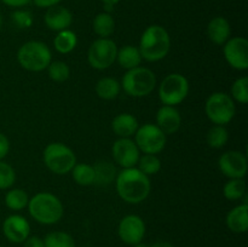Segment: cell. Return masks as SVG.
<instances>
[{
  "label": "cell",
  "instance_id": "1",
  "mask_svg": "<svg viewBox=\"0 0 248 247\" xmlns=\"http://www.w3.org/2000/svg\"><path fill=\"white\" fill-rule=\"evenodd\" d=\"M115 186L120 199L132 205L143 202L152 190L149 177L140 172L137 167L121 170L116 174Z\"/></svg>",
  "mask_w": 248,
  "mask_h": 247
},
{
  "label": "cell",
  "instance_id": "2",
  "mask_svg": "<svg viewBox=\"0 0 248 247\" xmlns=\"http://www.w3.org/2000/svg\"><path fill=\"white\" fill-rule=\"evenodd\" d=\"M138 48L143 60L148 62L164 60L171 50V38L169 31L159 24L147 27L140 36Z\"/></svg>",
  "mask_w": 248,
  "mask_h": 247
},
{
  "label": "cell",
  "instance_id": "3",
  "mask_svg": "<svg viewBox=\"0 0 248 247\" xmlns=\"http://www.w3.org/2000/svg\"><path fill=\"white\" fill-rule=\"evenodd\" d=\"M29 215L34 220L44 225H52L60 222L64 213V207L60 199L47 191L35 194L28 202Z\"/></svg>",
  "mask_w": 248,
  "mask_h": 247
},
{
  "label": "cell",
  "instance_id": "4",
  "mask_svg": "<svg viewBox=\"0 0 248 247\" xmlns=\"http://www.w3.org/2000/svg\"><path fill=\"white\" fill-rule=\"evenodd\" d=\"M17 61L23 69L38 73L47 69L48 64L52 62V55L45 43L31 40L18 48Z\"/></svg>",
  "mask_w": 248,
  "mask_h": 247
},
{
  "label": "cell",
  "instance_id": "5",
  "mask_svg": "<svg viewBox=\"0 0 248 247\" xmlns=\"http://www.w3.org/2000/svg\"><path fill=\"white\" fill-rule=\"evenodd\" d=\"M121 87L131 97L142 98L153 92L156 86V77L154 72L145 67H137L127 70L124 74Z\"/></svg>",
  "mask_w": 248,
  "mask_h": 247
},
{
  "label": "cell",
  "instance_id": "6",
  "mask_svg": "<svg viewBox=\"0 0 248 247\" xmlns=\"http://www.w3.org/2000/svg\"><path fill=\"white\" fill-rule=\"evenodd\" d=\"M43 160L45 166L55 174H67L77 164L75 153L63 143H50L44 149Z\"/></svg>",
  "mask_w": 248,
  "mask_h": 247
},
{
  "label": "cell",
  "instance_id": "7",
  "mask_svg": "<svg viewBox=\"0 0 248 247\" xmlns=\"http://www.w3.org/2000/svg\"><path fill=\"white\" fill-rule=\"evenodd\" d=\"M206 116L215 125L225 126L234 119L236 113L234 99L225 92H213L205 103Z\"/></svg>",
  "mask_w": 248,
  "mask_h": 247
},
{
  "label": "cell",
  "instance_id": "8",
  "mask_svg": "<svg viewBox=\"0 0 248 247\" xmlns=\"http://www.w3.org/2000/svg\"><path fill=\"white\" fill-rule=\"evenodd\" d=\"M188 93V79L179 73H172L165 77L159 86V98L164 106H178L186 98Z\"/></svg>",
  "mask_w": 248,
  "mask_h": 247
},
{
  "label": "cell",
  "instance_id": "9",
  "mask_svg": "<svg viewBox=\"0 0 248 247\" xmlns=\"http://www.w3.org/2000/svg\"><path fill=\"white\" fill-rule=\"evenodd\" d=\"M118 46L110 38H98L91 44L87 52V61L97 70L108 69L116 61Z\"/></svg>",
  "mask_w": 248,
  "mask_h": 247
},
{
  "label": "cell",
  "instance_id": "10",
  "mask_svg": "<svg viewBox=\"0 0 248 247\" xmlns=\"http://www.w3.org/2000/svg\"><path fill=\"white\" fill-rule=\"evenodd\" d=\"M166 135L155 124H145L135 133V143L143 154L157 155L166 145Z\"/></svg>",
  "mask_w": 248,
  "mask_h": 247
},
{
  "label": "cell",
  "instance_id": "11",
  "mask_svg": "<svg viewBox=\"0 0 248 247\" xmlns=\"http://www.w3.org/2000/svg\"><path fill=\"white\" fill-rule=\"evenodd\" d=\"M223 55L228 64L234 69H248V40L246 38H230L223 45Z\"/></svg>",
  "mask_w": 248,
  "mask_h": 247
},
{
  "label": "cell",
  "instance_id": "12",
  "mask_svg": "<svg viewBox=\"0 0 248 247\" xmlns=\"http://www.w3.org/2000/svg\"><path fill=\"white\" fill-rule=\"evenodd\" d=\"M220 172L229 179L245 178L248 170L246 155L239 150H228L218 160Z\"/></svg>",
  "mask_w": 248,
  "mask_h": 247
},
{
  "label": "cell",
  "instance_id": "13",
  "mask_svg": "<svg viewBox=\"0 0 248 247\" xmlns=\"http://www.w3.org/2000/svg\"><path fill=\"white\" fill-rule=\"evenodd\" d=\"M113 159L123 169H131L137 166L140 152L135 140L131 138H119L111 148Z\"/></svg>",
  "mask_w": 248,
  "mask_h": 247
},
{
  "label": "cell",
  "instance_id": "14",
  "mask_svg": "<svg viewBox=\"0 0 248 247\" xmlns=\"http://www.w3.org/2000/svg\"><path fill=\"white\" fill-rule=\"evenodd\" d=\"M118 235L121 241L130 246L142 242L145 236L144 220L137 215L125 216L119 223Z\"/></svg>",
  "mask_w": 248,
  "mask_h": 247
},
{
  "label": "cell",
  "instance_id": "15",
  "mask_svg": "<svg viewBox=\"0 0 248 247\" xmlns=\"http://www.w3.org/2000/svg\"><path fill=\"white\" fill-rule=\"evenodd\" d=\"M2 234L14 244H23L31 235L29 222L19 215H11L2 223Z\"/></svg>",
  "mask_w": 248,
  "mask_h": 247
},
{
  "label": "cell",
  "instance_id": "16",
  "mask_svg": "<svg viewBox=\"0 0 248 247\" xmlns=\"http://www.w3.org/2000/svg\"><path fill=\"white\" fill-rule=\"evenodd\" d=\"M44 22L46 27L53 31H61L69 29L73 23V14L69 9L61 5H55L46 9Z\"/></svg>",
  "mask_w": 248,
  "mask_h": 247
},
{
  "label": "cell",
  "instance_id": "17",
  "mask_svg": "<svg viewBox=\"0 0 248 247\" xmlns=\"http://www.w3.org/2000/svg\"><path fill=\"white\" fill-rule=\"evenodd\" d=\"M155 125L165 133L173 135L181 128L182 116L178 109L172 106L160 107L156 113V124Z\"/></svg>",
  "mask_w": 248,
  "mask_h": 247
},
{
  "label": "cell",
  "instance_id": "18",
  "mask_svg": "<svg viewBox=\"0 0 248 247\" xmlns=\"http://www.w3.org/2000/svg\"><path fill=\"white\" fill-rule=\"evenodd\" d=\"M207 36L216 45H224L230 39L232 27L225 17H213L207 24Z\"/></svg>",
  "mask_w": 248,
  "mask_h": 247
},
{
  "label": "cell",
  "instance_id": "19",
  "mask_svg": "<svg viewBox=\"0 0 248 247\" xmlns=\"http://www.w3.org/2000/svg\"><path fill=\"white\" fill-rule=\"evenodd\" d=\"M229 230L235 234H244L248 230V203L244 202L229 211L225 218Z\"/></svg>",
  "mask_w": 248,
  "mask_h": 247
},
{
  "label": "cell",
  "instance_id": "20",
  "mask_svg": "<svg viewBox=\"0 0 248 247\" xmlns=\"http://www.w3.org/2000/svg\"><path fill=\"white\" fill-rule=\"evenodd\" d=\"M140 124L136 116L128 113H121L111 121V128L119 138H131L137 132Z\"/></svg>",
  "mask_w": 248,
  "mask_h": 247
},
{
  "label": "cell",
  "instance_id": "21",
  "mask_svg": "<svg viewBox=\"0 0 248 247\" xmlns=\"http://www.w3.org/2000/svg\"><path fill=\"white\" fill-rule=\"evenodd\" d=\"M142 55H140V48L137 46L125 45L121 48H118L116 62L124 69L130 70L133 69V68L140 67V63H142Z\"/></svg>",
  "mask_w": 248,
  "mask_h": 247
},
{
  "label": "cell",
  "instance_id": "22",
  "mask_svg": "<svg viewBox=\"0 0 248 247\" xmlns=\"http://www.w3.org/2000/svg\"><path fill=\"white\" fill-rule=\"evenodd\" d=\"M94 90L99 98L104 99V101H111L119 96L121 91V85L114 77H106L97 81Z\"/></svg>",
  "mask_w": 248,
  "mask_h": 247
},
{
  "label": "cell",
  "instance_id": "23",
  "mask_svg": "<svg viewBox=\"0 0 248 247\" xmlns=\"http://www.w3.org/2000/svg\"><path fill=\"white\" fill-rule=\"evenodd\" d=\"M92 28L99 38H110L115 31V21L109 12H99L92 22Z\"/></svg>",
  "mask_w": 248,
  "mask_h": 247
},
{
  "label": "cell",
  "instance_id": "24",
  "mask_svg": "<svg viewBox=\"0 0 248 247\" xmlns=\"http://www.w3.org/2000/svg\"><path fill=\"white\" fill-rule=\"evenodd\" d=\"M94 170V184L98 185H109L113 181H115L116 171L115 166L109 161H98L93 165Z\"/></svg>",
  "mask_w": 248,
  "mask_h": 247
},
{
  "label": "cell",
  "instance_id": "25",
  "mask_svg": "<svg viewBox=\"0 0 248 247\" xmlns=\"http://www.w3.org/2000/svg\"><path fill=\"white\" fill-rule=\"evenodd\" d=\"M78 45V36L70 29H65V31H58L57 35L53 39V46H55L56 51L63 55L70 53Z\"/></svg>",
  "mask_w": 248,
  "mask_h": 247
},
{
  "label": "cell",
  "instance_id": "26",
  "mask_svg": "<svg viewBox=\"0 0 248 247\" xmlns=\"http://www.w3.org/2000/svg\"><path fill=\"white\" fill-rule=\"evenodd\" d=\"M70 173L75 183L79 185L89 186L94 184V170L92 165L75 164Z\"/></svg>",
  "mask_w": 248,
  "mask_h": 247
},
{
  "label": "cell",
  "instance_id": "27",
  "mask_svg": "<svg viewBox=\"0 0 248 247\" xmlns=\"http://www.w3.org/2000/svg\"><path fill=\"white\" fill-rule=\"evenodd\" d=\"M29 196L23 189H10L5 195V205L12 211H21L28 206Z\"/></svg>",
  "mask_w": 248,
  "mask_h": 247
},
{
  "label": "cell",
  "instance_id": "28",
  "mask_svg": "<svg viewBox=\"0 0 248 247\" xmlns=\"http://www.w3.org/2000/svg\"><path fill=\"white\" fill-rule=\"evenodd\" d=\"M246 194V182L244 178L229 179L223 188V195L227 200H240Z\"/></svg>",
  "mask_w": 248,
  "mask_h": 247
},
{
  "label": "cell",
  "instance_id": "29",
  "mask_svg": "<svg viewBox=\"0 0 248 247\" xmlns=\"http://www.w3.org/2000/svg\"><path fill=\"white\" fill-rule=\"evenodd\" d=\"M228 139H229V133H228L225 126L222 125L212 126L208 130L207 136H206L207 144L211 148H215V149H219V148L224 147L228 143Z\"/></svg>",
  "mask_w": 248,
  "mask_h": 247
},
{
  "label": "cell",
  "instance_id": "30",
  "mask_svg": "<svg viewBox=\"0 0 248 247\" xmlns=\"http://www.w3.org/2000/svg\"><path fill=\"white\" fill-rule=\"evenodd\" d=\"M137 169L148 177L154 176L161 170V160L155 154H143L138 160Z\"/></svg>",
  "mask_w": 248,
  "mask_h": 247
},
{
  "label": "cell",
  "instance_id": "31",
  "mask_svg": "<svg viewBox=\"0 0 248 247\" xmlns=\"http://www.w3.org/2000/svg\"><path fill=\"white\" fill-rule=\"evenodd\" d=\"M45 247H75L74 237L65 232H51L44 239Z\"/></svg>",
  "mask_w": 248,
  "mask_h": 247
},
{
  "label": "cell",
  "instance_id": "32",
  "mask_svg": "<svg viewBox=\"0 0 248 247\" xmlns=\"http://www.w3.org/2000/svg\"><path fill=\"white\" fill-rule=\"evenodd\" d=\"M47 74L52 81L64 82L69 79L70 69L68 64L63 61H55L51 62L47 67Z\"/></svg>",
  "mask_w": 248,
  "mask_h": 247
},
{
  "label": "cell",
  "instance_id": "33",
  "mask_svg": "<svg viewBox=\"0 0 248 247\" xmlns=\"http://www.w3.org/2000/svg\"><path fill=\"white\" fill-rule=\"evenodd\" d=\"M232 98L241 104L248 102V77H242L234 81L232 86Z\"/></svg>",
  "mask_w": 248,
  "mask_h": 247
},
{
  "label": "cell",
  "instance_id": "34",
  "mask_svg": "<svg viewBox=\"0 0 248 247\" xmlns=\"http://www.w3.org/2000/svg\"><path fill=\"white\" fill-rule=\"evenodd\" d=\"M16 182V172L7 162L0 160V190L10 189Z\"/></svg>",
  "mask_w": 248,
  "mask_h": 247
},
{
  "label": "cell",
  "instance_id": "35",
  "mask_svg": "<svg viewBox=\"0 0 248 247\" xmlns=\"http://www.w3.org/2000/svg\"><path fill=\"white\" fill-rule=\"evenodd\" d=\"M11 22L19 29H28L33 26V15L27 10H15L11 14Z\"/></svg>",
  "mask_w": 248,
  "mask_h": 247
},
{
  "label": "cell",
  "instance_id": "36",
  "mask_svg": "<svg viewBox=\"0 0 248 247\" xmlns=\"http://www.w3.org/2000/svg\"><path fill=\"white\" fill-rule=\"evenodd\" d=\"M10 150V140L4 133L0 132V160H2L4 157H6V155L9 154Z\"/></svg>",
  "mask_w": 248,
  "mask_h": 247
},
{
  "label": "cell",
  "instance_id": "37",
  "mask_svg": "<svg viewBox=\"0 0 248 247\" xmlns=\"http://www.w3.org/2000/svg\"><path fill=\"white\" fill-rule=\"evenodd\" d=\"M23 244H24L23 247H45V245H44V240L38 236H29Z\"/></svg>",
  "mask_w": 248,
  "mask_h": 247
},
{
  "label": "cell",
  "instance_id": "38",
  "mask_svg": "<svg viewBox=\"0 0 248 247\" xmlns=\"http://www.w3.org/2000/svg\"><path fill=\"white\" fill-rule=\"evenodd\" d=\"M0 1L6 5V6L14 7V9H19V7H23L26 5H28L31 0H0Z\"/></svg>",
  "mask_w": 248,
  "mask_h": 247
},
{
  "label": "cell",
  "instance_id": "39",
  "mask_svg": "<svg viewBox=\"0 0 248 247\" xmlns=\"http://www.w3.org/2000/svg\"><path fill=\"white\" fill-rule=\"evenodd\" d=\"M34 4L36 5L40 9H48L51 6H55V5L60 4L62 0H31Z\"/></svg>",
  "mask_w": 248,
  "mask_h": 247
},
{
  "label": "cell",
  "instance_id": "40",
  "mask_svg": "<svg viewBox=\"0 0 248 247\" xmlns=\"http://www.w3.org/2000/svg\"><path fill=\"white\" fill-rule=\"evenodd\" d=\"M101 1L103 2L104 6H106L107 9L110 10V9H113L116 4H119V2H120V0H101Z\"/></svg>",
  "mask_w": 248,
  "mask_h": 247
},
{
  "label": "cell",
  "instance_id": "41",
  "mask_svg": "<svg viewBox=\"0 0 248 247\" xmlns=\"http://www.w3.org/2000/svg\"><path fill=\"white\" fill-rule=\"evenodd\" d=\"M149 247H174V246L172 244H170V242H167V241H157V242H155V244H153L152 246H149Z\"/></svg>",
  "mask_w": 248,
  "mask_h": 247
},
{
  "label": "cell",
  "instance_id": "42",
  "mask_svg": "<svg viewBox=\"0 0 248 247\" xmlns=\"http://www.w3.org/2000/svg\"><path fill=\"white\" fill-rule=\"evenodd\" d=\"M132 247H149L147 244H143V242H138V244L133 245Z\"/></svg>",
  "mask_w": 248,
  "mask_h": 247
},
{
  "label": "cell",
  "instance_id": "43",
  "mask_svg": "<svg viewBox=\"0 0 248 247\" xmlns=\"http://www.w3.org/2000/svg\"><path fill=\"white\" fill-rule=\"evenodd\" d=\"M1 26H2V17L1 15H0V29H1Z\"/></svg>",
  "mask_w": 248,
  "mask_h": 247
},
{
  "label": "cell",
  "instance_id": "44",
  "mask_svg": "<svg viewBox=\"0 0 248 247\" xmlns=\"http://www.w3.org/2000/svg\"><path fill=\"white\" fill-rule=\"evenodd\" d=\"M0 247H2V246H0Z\"/></svg>",
  "mask_w": 248,
  "mask_h": 247
}]
</instances>
